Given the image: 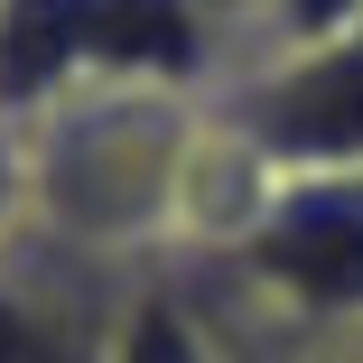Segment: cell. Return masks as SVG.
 Returning <instances> with one entry per match:
<instances>
[{
	"label": "cell",
	"mask_w": 363,
	"mask_h": 363,
	"mask_svg": "<svg viewBox=\"0 0 363 363\" xmlns=\"http://www.w3.org/2000/svg\"><path fill=\"white\" fill-rule=\"evenodd\" d=\"M214 65V19L196 0H0V121L47 112L84 75L196 84Z\"/></svg>",
	"instance_id": "cell-1"
},
{
	"label": "cell",
	"mask_w": 363,
	"mask_h": 363,
	"mask_svg": "<svg viewBox=\"0 0 363 363\" xmlns=\"http://www.w3.org/2000/svg\"><path fill=\"white\" fill-rule=\"evenodd\" d=\"M233 270L289 326H363V177H289L233 233Z\"/></svg>",
	"instance_id": "cell-2"
},
{
	"label": "cell",
	"mask_w": 363,
	"mask_h": 363,
	"mask_svg": "<svg viewBox=\"0 0 363 363\" xmlns=\"http://www.w3.org/2000/svg\"><path fill=\"white\" fill-rule=\"evenodd\" d=\"M224 121L233 150L279 177H363V28L252 65Z\"/></svg>",
	"instance_id": "cell-3"
},
{
	"label": "cell",
	"mask_w": 363,
	"mask_h": 363,
	"mask_svg": "<svg viewBox=\"0 0 363 363\" xmlns=\"http://www.w3.org/2000/svg\"><path fill=\"white\" fill-rule=\"evenodd\" d=\"M103 270H56V252L10 261L0 252V363H121L103 317Z\"/></svg>",
	"instance_id": "cell-4"
},
{
	"label": "cell",
	"mask_w": 363,
	"mask_h": 363,
	"mask_svg": "<svg viewBox=\"0 0 363 363\" xmlns=\"http://www.w3.org/2000/svg\"><path fill=\"white\" fill-rule=\"evenodd\" d=\"M196 10L214 19V38H252L261 47V65H279V56H298V47H326V38H345V28H363V0H196Z\"/></svg>",
	"instance_id": "cell-5"
},
{
	"label": "cell",
	"mask_w": 363,
	"mask_h": 363,
	"mask_svg": "<svg viewBox=\"0 0 363 363\" xmlns=\"http://www.w3.org/2000/svg\"><path fill=\"white\" fill-rule=\"evenodd\" d=\"M233 363H363V326H289L279 345H252Z\"/></svg>",
	"instance_id": "cell-6"
}]
</instances>
